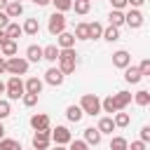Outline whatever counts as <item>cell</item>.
<instances>
[{
	"mask_svg": "<svg viewBox=\"0 0 150 150\" xmlns=\"http://www.w3.org/2000/svg\"><path fill=\"white\" fill-rule=\"evenodd\" d=\"M59 47L56 45H47V47H42V59L45 61H49V63H56L59 61Z\"/></svg>",
	"mask_w": 150,
	"mask_h": 150,
	"instance_id": "cell-17",
	"label": "cell"
},
{
	"mask_svg": "<svg viewBox=\"0 0 150 150\" xmlns=\"http://www.w3.org/2000/svg\"><path fill=\"white\" fill-rule=\"evenodd\" d=\"M9 115H12V105H9V101L0 98V120H5V117H9Z\"/></svg>",
	"mask_w": 150,
	"mask_h": 150,
	"instance_id": "cell-35",
	"label": "cell"
},
{
	"mask_svg": "<svg viewBox=\"0 0 150 150\" xmlns=\"http://www.w3.org/2000/svg\"><path fill=\"white\" fill-rule=\"evenodd\" d=\"M54 150H66V145H54Z\"/></svg>",
	"mask_w": 150,
	"mask_h": 150,
	"instance_id": "cell-50",
	"label": "cell"
},
{
	"mask_svg": "<svg viewBox=\"0 0 150 150\" xmlns=\"http://www.w3.org/2000/svg\"><path fill=\"white\" fill-rule=\"evenodd\" d=\"M0 150H23V148H21V143L14 141V138H2V141H0Z\"/></svg>",
	"mask_w": 150,
	"mask_h": 150,
	"instance_id": "cell-33",
	"label": "cell"
},
{
	"mask_svg": "<svg viewBox=\"0 0 150 150\" xmlns=\"http://www.w3.org/2000/svg\"><path fill=\"white\" fill-rule=\"evenodd\" d=\"M91 7V0H73V9L75 14H87Z\"/></svg>",
	"mask_w": 150,
	"mask_h": 150,
	"instance_id": "cell-30",
	"label": "cell"
},
{
	"mask_svg": "<svg viewBox=\"0 0 150 150\" xmlns=\"http://www.w3.org/2000/svg\"><path fill=\"white\" fill-rule=\"evenodd\" d=\"M127 150H145V143H143V141L138 138V141H134V143H131V145H129Z\"/></svg>",
	"mask_w": 150,
	"mask_h": 150,
	"instance_id": "cell-42",
	"label": "cell"
},
{
	"mask_svg": "<svg viewBox=\"0 0 150 150\" xmlns=\"http://www.w3.org/2000/svg\"><path fill=\"white\" fill-rule=\"evenodd\" d=\"M75 66H77V54H75V49H61V52H59V70H61L63 75H70V73L75 70Z\"/></svg>",
	"mask_w": 150,
	"mask_h": 150,
	"instance_id": "cell-1",
	"label": "cell"
},
{
	"mask_svg": "<svg viewBox=\"0 0 150 150\" xmlns=\"http://www.w3.org/2000/svg\"><path fill=\"white\" fill-rule=\"evenodd\" d=\"M52 141H54L56 145H68V143L73 141V134H70V129H68V127L59 124L56 129H52Z\"/></svg>",
	"mask_w": 150,
	"mask_h": 150,
	"instance_id": "cell-6",
	"label": "cell"
},
{
	"mask_svg": "<svg viewBox=\"0 0 150 150\" xmlns=\"http://www.w3.org/2000/svg\"><path fill=\"white\" fill-rule=\"evenodd\" d=\"M112 66H115V68H122V70L129 68V66H131V54H129L127 49H117V52L112 54Z\"/></svg>",
	"mask_w": 150,
	"mask_h": 150,
	"instance_id": "cell-8",
	"label": "cell"
},
{
	"mask_svg": "<svg viewBox=\"0 0 150 150\" xmlns=\"http://www.w3.org/2000/svg\"><path fill=\"white\" fill-rule=\"evenodd\" d=\"M138 70H141V75H148L150 77V59H143L138 63Z\"/></svg>",
	"mask_w": 150,
	"mask_h": 150,
	"instance_id": "cell-38",
	"label": "cell"
},
{
	"mask_svg": "<svg viewBox=\"0 0 150 150\" xmlns=\"http://www.w3.org/2000/svg\"><path fill=\"white\" fill-rule=\"evenodd\" d=\"M127 2H129V7H131V9H138V7H143V2H145V0H127Z\"/></svg>",
	"mask_w": 150,
	"mask_h": 150,
	"instance_id": "cell-43",
	"label": "cell"
},
{
	"mask_svg": "<svg viewBox=\"0 0 150 150\" xmlns=\"http://www.w3.org/2000/svg\"><path fill=\"white\" fill-rule=\"evenodd\" d=\"M124 80H127L129 84H138V82L143 80V75H141L138 66H129V68H124Z\"/></svg>",
	"mask_w": 150,
	"mask_h": 150,
	"instance_id": "cell-16",
	"label": "cell"
},
{
	"mask_svg": "<svg viewBox=\"0 0 150 150\" xmlns=\"http://www.w3.org/2000/svg\"><path fill=\"white\" fill-rule=\"evenodd\" d=\"M110 2H112V9H120V12H122L124 7H129L127 0H110Z\"/></svg>",
	"mask_w": 150,
	"mask_h": 150,
	"instance_id": "cell-40",
	"label": "cell"
},
{
	"mask_svg": "<svg viewBox=\"0 0 150 150\" xmlns=\"http://www.w3.org/2000/svg\"><path fill=\"white\" fill-rule=\"evenodd\" d=\"M68 145H70L68 150H89V145H87L84 141H77V138H73V141H70Z\"/></svg>",
	"mask_w": 150,
	"mask_h": 150,
	"instance_id": "cell-37",
	"label": "cell"
},
{
	"mask_svg": "<svg viewBox=\"0 0 150 150\" xmlns=\"http://www.w3.org/2000/svg\"><path fill=\"white\" fill-rule=\"evenodd\" d=\"M63 80H66V75H63L56 66H52V68L45 73V82H47V84H52V87H61V84H63Z\"/></svg>",
	"mask_w": 150,
	"mask_h": 150,
	"instance_id": "cell-9",
	"label": "cell"
},
{
	"mask_svg": "<svg viewBox=\"0 0 150 150\" xmlns=\"http://www.w3.org/2000/svg\"><path fill=\"white\" fill-rule=\"evenodd\" d=\"M7 40H9V38H7V35H5V30H2V28H0V47H2V45H5V42H7Z\"/></svg>",
	"mask_w": 150,
	"mask_h": 150,
	"instance_id": "cell-45",
	"label": "cell"
},
{
	"mask_svg": "<svg viewBox=\"0 0 150 150\" xmlns=\"http://www.w3.org/2000/svg\"><path fill=\"white\" fill-rule=\"evenodd\" d=\"M0 94H7V84H5L2 80H0Z\"/></svg>",
	"mask_w": 150,
	"mask_h": 150,
	"instance_id": "cell-47",
	"label": "cell"
},
{
	"mask_svg": "<svg viewBox=\"0 0 150 150\" xmlns=\"http://www.w3.org/2000/svg\"><path fill=\"white\" fill-rule=\"evenodd\" d=\"M30 150H33V148H30Z\"/></svg>",
	"mask_w": 150,
	"mask_h": 150,
	"instance_id": "cell-52",
	"label": "cell"
},
{
	"mask_svg": "<svg viewBox=\"0 0 150 150\" xmlns=\"http://www.w3.org/2000/svg\"><path fill=\"white\" fill-rule=\"evenodd\" d=\"M141 141H143V143H150V124H145V127L141 129Z\"/></svg>",
	"mask_w": 150,
	"mask_h": 150,
	"instance_id": "cell-39",
	"label": "cell"
},
{
	"mask_svg": "<svg viewBox=\"0 0 150 150\" xmlns=\"http://www.w3.org/2000/svg\"><path fill=\"white\" fill-rule=\"evenodd\" d=\"M21 33H23V28H21L16 21H9V26L5 28V35H7L9 40H16V38H21Z\"/></svg>",
	"mask_w": 150,
	"mask_h": 150,
	"instance_id": "cell-24",
	"label": "cell"
},
{
	"mask_svg": "<svg viewBox=\"0 0 150 150\" xmlns=\"http://www.w3.org/2000/svg\"><path fill=\"white\" fill-rule=\"evenodd\" d=\"M98 38H103V26L98 21H91L89 23V40H98Z\"/></svg>",
	"mask_w": 150,
	"mask_h": 150,
	"instance_id": "cell-29",
	"label": "cell"
},
{
	"mask_svg": "<svg viewBox=\"0 0 150 150\" xmlns=\"http://www.w3.org/2000/svg\"><path fill=\"white\" fill-rule=\"evenodd\" d=\"M26 59H28V63L42 61V47H40V45H28V47H26Z\"/></svg>",
	"mask_w": 150,
	"mask_h": 150,
	"instance_id": "cell-15",
	"label": "cell"
},
{
	"mask_svg": "<svg viewBox=\"0 0 150 150\" xmlns=\"http://www.w3.org/2000/svg\"><path fill=\"white\" fill-rule=\"evenodd\" d=\"M134 103L141 105V108H143V105H150V91H148V89H138V91L134 94Z\"/></svg>",
	"mask_w": 150,
	"mask_h": 150,
	"instance_id": "cell-26",
	"label": "cell"
},
{
	"mask_svg": "<svg viewBox=\"0 0 150 150\" xmlns=\"http://www.w3.org/2000/svg\"><path fill=\"white\" fill-rule=\"evenodd\" d=\"M21 28H23L26 35H38V33H40V23H38V19H26Z\"/></svg>",
	"mask_w": 150,
	"mask_h": 150,
	"instance_id": "cell-23",
	"label": "cell"
},
{
	"mask_svg": "<svg viewBox=\"0 0 150 150\" xmlns=\"http://www.w3.org/2000/svg\"><path fill=\"white\" fill-rule=\"evenodd\" d=\"M96 129H98L101 134H112V131H115L117 127H115V120H112V117H101V120H98V127H96Z\"/></svg>",
	"mask_w": 150,
	"mask_h": 150,
	"instance_id": "cell-20",
	"label": "cell"
},
{
	"mask_svg": "<svg viewBox=\"0 0 150 150\" xmlns=\"http://www.w3.org/2000/svg\"><path fill=\"white\" fill-rule=\"evenodd\" d=\"M56 42H59V49H73L75 47V35L63 30L61 35H56Z\"/></svg>",
	"mask_w": 150,
	"mask_h": 150,
	"instance_id": "cell-13",
	"label": "cell"
},
{
	"mask_svg": "<svg viewBox=\"0 0 150 150\" xmlns=\"http://www.w3.org/2000/svg\"><path fill=\"white\" fill-rule=\"evenodd\" d=\"M9 21H12V19H9V16L5 14V12H0V28H2V30H5L7 26H9Z\"/></svg>",
	"mask_w": 150,
	"mask_h": 150,
	"instance_id": "cell-41",
	"label": "cell"
},
{
	"mask_svg": "<svg viewBox=\"0 0 150 150\" xmlns=\"http://www.w3.org/2000/svg\"><path fill=\"white\" fill-rule=\"evenodd\" d=\"M103 40H108V42H115V40H120V28H115V26H108V28H103Z\"/></svg>",
	"mask_w": 150,
	"mask_h": 150,
	"instance_id": "cell-32",
	"label": "cell"
},
{
	"mask_svg": "<svg viewBox=\"0 0 150 150\" xmlns=\"http://www.w3.org/2000/svg\"><path fill=\"white\" fill-rule=\"evenodd\" d=\"M47 28H49L52 35H61V33L66 30V16H63L61 12H52V16H49V21H47Z\"/></svg>",
	"mask_w": 150,
	"mask_h": 150,
	"instance_id": "cell-5",
	"label": "cell"
},
{
	"mask_svg": "<svg viewBox=\"0 0 150 150\" xmlns=\"http://www.w3.org/2000/svg\"><path fill=\"white\" fill-rule=\"evenodd\" d=\"M112 120H115V127H117V129H124V127H129V122H131L129 112H124V110L115 112V115H112Z\"/></svg>",
	"mask_w": 150,
	"mask_h": 150,
	"instance_id": "cell-25",
	"label": "cell"
},
{
	"mask_svg": "<svg viewBox=\"0 0 150 150\" xmlns=\"http://www.w3.org/2000/svg\"><path fill=\"white\" fill-rule=\"evenodd\" d=\"M73 35H75V40H89V23H84V21L77 23Z\"/></svg>",
	"mask_w": 150,
	"mask_h": 150,
	"instance_id": "cell-28",
	"label": "cell"
},
{
	"mask_svg": "<svg viewBox=\"0 0 150 150\" xmlns=\"http://www.w3.org/2000/svg\"><path fill=\"white\" fill-rule=\"evenodd\" d=\"M143 14L138 12V9H129V12H124V23L129 26V28H141L143 26Z\"/></svg>",
	"mask_w": 150,
	"mask_h": 150,
	"instance_id": "cell-10",
	"label": "cell"
},
{
	"mask_svg": "<svg viewBox=\"0 0 150 150\" xmlns=\"http://www.w3.org/2000/svg\"><path fill=\"white\" fill-rule=\"evenodd\" d=\"M12 2H21V0H12Z\"/></svg>",
	"mask_w": 150,
	"mask_h": 150,
	"instance_id": "cell-51",
	"label": "cell"
},
{
	"mask_svg": "<svg viewBox=\"0 0 150 150\" xmlns=\"http://www.w3.org/2000/svg\"><path fill=\"white\" fill-rule=\"evenodd\" d=\"M5 84H7V98H9V101L23 98V94H26V82H23L19 75H12Z\"/></svg>",
	"mask_w": 150,
	"mask_h": 150,
	"instance_id": "cell-2",
	"label": "cell"
},
{
	"mask_svg": "<svg viewBox=\"0 0 150 150\" xmlns=\"http://www.w3.org/2000/svg\"><path fill=\"white\" fill-rule=\"evenodd\" d=\"M131 98H134V96H131L129 91H124V89H122V91H117V94H112V103H115L117 112H120V110H124V108L131 103Z\"/></svg>",
	"mask_w": 150,
	"mask_h": 150,
	"instance_id": "cell-12",
	"label": "cell"
},
{
	"mask_svg": "<svg viewBox=\"0 0 150 150\" xmlns=\"http://www.w3.org/2000/svg\"><path fill=\"white\" fill-rule=\"evenodd\" d=\"M30 127H33L35 131H47V129H49V115H45V112L30 115Z\"/></svg>",
	"mask_w": 150,
	"mask_h": 150,
	"instance_id": "cell-11",
	"label": "cell"
},
{
	"mask_svg": "<svg viewBox=\"0 0 150 150\" xmlns=\"http://www.w3.org/2000/svg\"><path fill=\"white\" fill-rule=\"evenodd\" d=\"M5 14L9 16V19H16V16H21L23 14V5L21 2H7V7H5Z\"/></svg>",
	"mask_w": 150,
	"mask_h": 150,
	"instance_id": "cell-19",
	"label": "cell"
},
{
	"mask_svg": "<svg viewBox=\"0 0 150 150\" xmlns=\"http://www.w3.org/2000/svg\"><path fill=\"white\" fill-rule=\"evenodd\" d=\"M42 87H45V82H42L40 77H28V80H26V94H38V96H40Z\"/></svg>",
	"mask_w": 150,
	"mask_h": 150,
	"instance_id": "cell-18",
	"label": "cell"
},
{
	"mask_svg": "<svg viewBox=\"0 0 150 150\" xmlns=\"http://www.w3.org/2000/svg\"><path fill=\"white\" fill-rule=\"evenodd\" d=\"M52 5H54V12H68V9H73V0H52Z\"/></svg>",
	"mask_w": 150,
	"mask_h": 150,
	"instance_id": "cell-34",
	"label": "cell"
},
{
	"mask_svg": "<svg viewBox=\"0 0 150 150\" xmlns=\"http://www.w3.org/2000/svg\"><path fill=\"white\" fill-rule=\"evenodd\" d=\"M66 117H68L70 122H80V120L84 117V112H82V108H80V105H75V103H73V105H68V108H66Z\"/></svg>",
	"mask_w": 150,
	"mask_h": 150,
	"instance_id": "cell-22",
	"label": "cell"
},
{
	"mask_svg": "<svg viewBox=\"0 0 150 150\" xmlns=\"http://www.w3.org/2000/svg\"><path fill=\"white\" fill-rule=\"evenodd\" d=\"M2 73H7V59L5 56H0V75Z\"/></svg>",
	"mask_w": 150,
	"mask_h": 150,
	"instance_id": "cell-44",
	"label": "cell"
},
{
	"mask_svg": "<svg viewBox=\"0 0 150 150\" xmlns=\"http://www.w3.org/2000/svg\"><path fill=\"white\" fill-rule=\"evenodd\" d=\"M5 138V127H2V120H0V141Z\"/></svg>",
	"mask_w": 150,
	"mask_h": 150,
	"instance_id": "cell-48",
	"label": "cell"
},
{
	"mask_svg": "<svg viewBox=\"0 0 150 150\" xmlns=\"http://www.w3.org/2000/svg\"><path fill=\"white\" fill-rule=\"evenodd\" d=\"M80 108H82V112L84 115H98L101 112V98L96 96V94H82V98H80Z\"/></svg>",
	"mask_w": 150,
	"mask_h": 150,
	"instance_id": "cell-3",
	"label": "cell"
},
{
	"mask_svg": "<svg viewBox=\"0 0 150 150\" xmlns=\"http://www.w3.org/2000/svg\"><path fill=\"white\" fill-rule=\"evenodd\" d=\"M7 2H9V0H0V9H2V7H7Z\"/></svg>",
	"mask_w": 150,
	"mask_h": 150,
	"instance_id": "cell-49",
	"label": "cell"
},
{
	"mask_svg": "<svg viewBox=\"0 0 150 150\" xmlns=\"http://www.w3.org/2000/svg\"><path fill=\"white\" fill-rule=\"evenodd\" d=\"M129 148V141L124 138V136H112V141H110V150H127Z\"/></svg>",
	"mask_w": 150,
	"mask_h": 150,
	"instance_id": "cell-31",
	"label": "cell"
},
{
	"mask_svg": "<svg viewBox=\"0 0 150 150\" xmlns=\"http://www.w3.org/2000/svg\"><path fill=\"white\" fill-rule=\"evenodd\" d=\"M21 101H23V105H26V108H33V105L38 103V94H23V98H21Z\"/></svg>",
	"mask_w": 150,
	"mask_h": 150,
	"instance_id": "cell-36",
	"label": "cell"
},
{
	"mask_svg": "<svg viewBox=\"0 0 150 150\" xmlns=\"http://www.w3.org/2000/svg\"><path fill=\"white\" fill-rule=\"evenodd\" d=\"M52 143V129L47 131H35L33 134V150H47Z\"/></svg>",
	"mask_w": 150,
	"mask_h": 150,
	"instance_id": "cell-7",
	"label": "cell"
},
{
	"mask_svg": "<svg viewBox=\"0 0 150 150\" xmlns=\"http://www.w3.org/2000/svg\"><path fill=\"white\" fill-rule=\"evenodd\" d=\"M0 52H2V56H5V59H12V56H16V52H19V47H16V40H7V42L0 47Z\"/></svg>",
	"mask_w": 150,
	"mask_h": 150,
	"instance_id": "cell-21",
	"label": "cell"
},
{
	"mask_svg": "<svg viewBox=\"0 0 150 150\" xmlns=\"http://www.w3.org/2000/svg\"><path fill=\"white\" fill-rule=\"evenodd\" d=\"M108 21H110V26L120 28V26L124 23V12H120V9H112V12L108 14Z\"/></svg>",
	"mask_w": 150,
	"mask_h": 150,
	"instance_id": "cell-27",
	"label": "cell"
},
{
	"mask_svg": "<svg viewBox=\"0 0 150 150\" xmlns=\"http://www.w3.org/2000/svg\"><path fill=\"white\" fill-rule=\"evenodd\" d=\"M7 73H12V75H26L28 73V59H23V56L7 59Z\"/></svg>",
	"mask_w": 150,
	"mask_h": 150,
	"instance_id": "cell-4",
	"label": "cell"
},
{
	"mask_svg": "<svg viewBox=\"0 0 150 150\" xmlns=\"http://www.w3.org/2000/svg\"><path fill=\"white\" fill-rule=\"evenodd\" d=\"M101 136H103V134H101L96 127H87V129H84V143H87V145H98V143H101Z\"/></svg>",
	"mask_w": 150,
	"mask_h": 150,
	"instance_id": "cell-14",
	"label": "cell"
},
{
	"mask_svg": "<svg viewBox=\"0 0 150 150\" xmlns=\"http://www.w3.org/2000/svg\"><path fill=\"white\" fill-rule=\"evenodd\" d=\"M33 2H35V5H38V7H45V5H49V2H52V0H33Z\"/></svg>",
	"mask_w": 150,
	"mask_h": 150,
	"instance_id": "cell-46",
	"label": "cell"
}]
</instances>
